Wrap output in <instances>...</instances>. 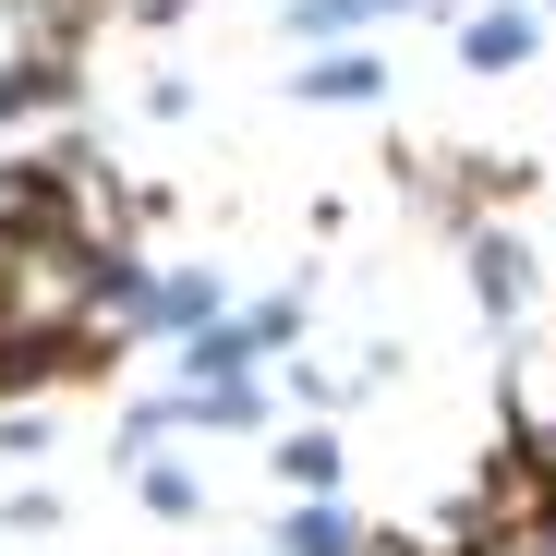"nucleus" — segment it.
Returning <instances> with one entry per match:
<instances>
[{
    "label": "nucleus",
    "instance_id": "obj_1",
    "mask_svg": "<svg viewBox=\"0 0 556 556\" xmlns=\"http://www.w3.org/2000/svg\"><path fill=\"white\" fill-rule=\"evenodd\" d=\"M73 13L85 0H0V85L73 98Z\"/></svg>",
    "mask_w": 556,
    "mask_h": 556
},
{
    "label": "nucleus",
    "instance_id": "obj_2",
    "mask_svg": "<svg viewBox=\"0 0 556 556\" xmlns=\"http://www.w3.org/2000/svg\"><path fill=\"white\" fill-rule=\"evenodd\" d=\"M254 351H266V339H254L242 315L194 327V339H181V388H242V376H254Z\"/></svg>",
    "mask_w": 556,
    "mask_h": 556
},
{
    "label": "nucleus",
    "instance_id": "obj_3",
    "mask_svg": "<svg viewBox=\"0 0 556 556\" xmlns=\"http://www.w3.org/2000/svg\"><path fill=\"white\" fill-rule=\"evenodd\" d=\"M459 61H472V73H520V61H532V0L472 13V25H459Z\"/></svg>",
    "mask_w": 556,
    "mask_h": 556
},
{
    "label": "nucleus",
    "instance_id": "obj_4",
    "mask_svg": "<svg viewBox=\"0 0 556 556\" xmlns=\"http://www.w3.org/2000/svg\"><path fill=\"white\" fill-rule=\"evenodd\" d=\"M472 303H484V315H520V303H532V254H520L508 230H472Z\"/></svg>",
    "mask_w": 556,
    "mask_h": 556
},
{
    "label": "nucleus",
    "instance_id": "obj_5",
    "mask_svg": "<svg viewBox=\"0 0 556 556\" xmlns=\"http://www.w3.org/2000/svg\"><path fill=\"white\" fill-rule=\"evenodd\" d=\"M388 85V61H363V49H327V61H303L291 73V98H315V110H363Z\"/></svg>",
    "mask_w": 556,
    "mask_h": 556
},
{
    "label": "nucleus",
    "instance_id": "obj_6",
    "mask_svg": "<svg viewBox=\"0 0 556 556\" xmlns=\"http://www.w3.org/2000/svg\"><path fill=\"white\" fill-rule=\"evenodd\" d=\"M146 327H181V339H194V327H218V278H206V266L157 278V291H146Z\"/></svg>",
    "mask_w": 556,
    "mask_h": 556
},
{
    "label": "nucleus",
    "instance_id": "obj_7",
    "mask_svg": "<svg viewBox=\"0 0 556 556\" xmlns=\"http://www.w3.org/2000/svg\"><path fill=\"white\" fill-rule=\"evenodd\" d=\"M278 484H303V496L327 508V484H339V435H327V424H303V435H278Z\"/></svg>",
    "mask_w": 556,
    "mask_h": 556
},
{
    "label": "nucleus",
    "instance_id": "obj_8",
    "mask_svg": "<svg viewBox=\"0 0 556 556\" xmlns=\"http://www.w3.org/2000/svg\"><path fill=\"white\" fill-rule=\"evenodd\" d=\"M278 556H363V532L339 508H291V520H278Z\"/></svg>",
    "mask_w": 556,
    "mask_h": 556
},
{
    "label": "nucleus",
    "instance_id": "obj_9",
    "mask_svg": "<svg viewBox=\"0 0 556 556\" xmlns=\"http://www.w3.org/2000/svg\"><path fill=\"white\" fill-rule=\"evenodd\" d=\"M146 508H157V520H194V508H206L194 459H146Z\"/></svg>",
    "mask_w": 556,
    "mask_h": 556
},
{
    "label": "nucleus",
    "instance_id": "obj_10",
    "mask_svg": "<svg viewBox=\"0 0 556 556\" xmlns=\"http://www.w3.org/2000/svg\"><path fill=\"white\" fill-rule=\"evenodd\" d=\"M363 13H400V0H291L303 37H339V25H363Z\"/></svg>",
    "mask_w": 556,
    "mask_h": 556
},
{
    "label": "nucleus",
    "instance_id": "obj_11",
    "mask_svg": "<svg viewBox=\"0 0 556 556\" xmlns=\"http://www.w3.org/2000/svg\"><path fill=\"white\" fill-rule=\"evenodd\" d=\"M25 110H49V85H0V122H25Z\"/></svg>",
    "mask_w": 556,
    "mask_h": 556
}]
</instances>
